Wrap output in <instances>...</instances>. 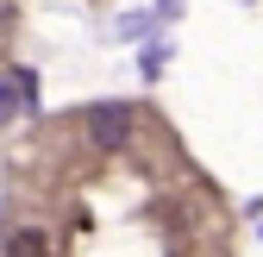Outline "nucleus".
<instances>
[{
	"label": "nucleus",
	"instance_id": "2",
	"mask_svg": "<svg viewBox=\"0 0 263 257\" xmlns=\"http://www.w3.org/2000/svg\"><path fill=\"white\" fill-rule=\"evenodd\" d=\"M38 107V82H31L25 69H0V125H7L13 113Z\"/></svg>",
	"mask_w": 263,
	"mask_h": 257
},
{
	"label": "nucleus",
	"instance_id": "4",
	"mask_svg": "<svg viewBox=\"0 0 263 257\" xmlns=\"http://www.w3.org/2000/svg\"><path fill=\"white\" fill-rule=\"evenodd\" d=\"M176 7H182V0H157V13H163V19H170V13H176Z\"/></svg>",
	"mask_w": 263,
	"mask_h": 257
},
{
	"label": "nucleus",
	"instance_id": "3",
	"mask_svg": "<svg viewBox=\"0 0 263 257\" xmlns=\"http://www.w3.org/2000/svg\"><path fill=\"white\" fill-rule=\"evenodd\" d=\"M7 257H50V232H38V226L7 232Z\"/></svg>",
	"mask_w": 263,
	"mask_h": 257
},
{
	"label": "nucleus",
	"instance_id": "1",
	"mask_svg": "<svg viewBox=\"0 0 263 257\" xmlns=\"http://www.w3.org/2000/svg\"><path fill=\"white\" fill-rule=\"evenodd\" d=\"M88 138L101 144V151H125L132 144V107H119V101L88 107Z\"/></svg>",
	"mask_w": 263,
	"mask_h": 257
}]
</instances>
